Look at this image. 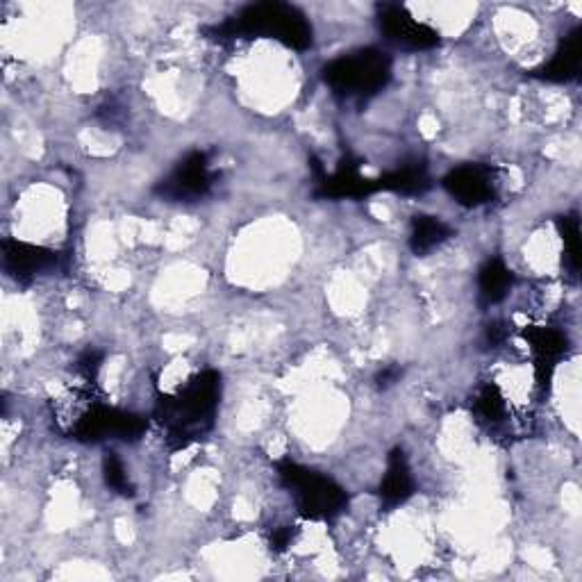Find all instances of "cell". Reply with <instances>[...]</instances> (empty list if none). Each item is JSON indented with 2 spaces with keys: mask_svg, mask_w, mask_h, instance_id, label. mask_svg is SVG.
Instances as JSON below:
<instances>
[{
  "mask_svg": "<svg viewBox=\"0 0 582 582\" xmlns=\"http://www.w3.org/2000/svg\"><path fill=\"white\" fill-rule=\"evenodd\" d=\"M216 403H219V376L207 371L191 380L176 398H166L162 403V421L169 428V435L185 446L210 428Z\"/></svg>",
  "mask_w": 582,
  "mask_h": 582,
  "instance_id": "6da1fadb",
  "label": "cell"
},
{
  "mask_svg": "<svg viewBox=\"0 0 582 582\" xmlns=\"http://www.w3.org/2000/svg\"><path fill=\"white\" fill-rule=\"evenodd\" d=\"M280 478L294 494L298 510L310 519H330L342 512L346 494L342 487L319 473H312L294 462L280 464Z\"/></svg>",
  "mask_w": 582,
  "mask_h": 582,
  "instance_id": "7a4b0ae2",
  "label": "cell"
},
{
  "mask_svg": "<svg viewBox=\"0 0 582 582\" xmlns=\"http://www.w3.org/2000/svg\"><path fill=\"white\" fill-rule=\"evenodd\" d=\"M237 35L273 37L289 48H307L312 44V30L301 14L285 5H257L246 10L235 23Z\"/></svg>",
  "mask_w": 582,
  "mask_h": 582,
  "instance_id": "3957f363",
  "label": "cell"
},
{
  "mask_svg": "<svg viewBox=\"0 0 582 582\" xmlns=\"http://www.w3.org/2000/svg\"><path fill=\"white\" fill-rule=\"evenodd\" d=\"M389 80V60L378 51L342 57L326 66V82L344 96H371Z\"/></svg>",
  "mask_w": 582,
  "mask_h": 582,
  "instance_id": "277c9868",
  "label": "cell"
},
{
  "mask_svg": "<svg viewBox=\"0 0 582 582\" xmlns=\"http://www.w3.org/2000/svg\"><path fill=\"white\" fill-rule=\"evenodd\" d=\"M382 30L389 41H394L398 46L405 48H432L439 41V35L426 23H419V19L407 14L403 7H392L382 14Z\"/></svg>",
  "mask_w": 582,
  "mask_h": 582,
  "instance_id": "5b68a950",
  "label": "cell"
},
{
  "mask_svg": "<svg viewBox=\"0 0 582 582\" xmlns=\"http://www.w3.org/2000/svg\"><path fill=\"white\" fill-rule=\"evenodd\" d=\"M212 185L210 176V166L203 153L189 155L185 162H182L173 176L164 182V194L173 198H194L203 196Z\"/></svg>",
  "mask_w": 582,
  "mask_h": 582,
  "instance_id": "8992f818",
  "label": "cell"
},
{
  "mask_svg": "<svg viewBox=\"0 0 582 582\" xmlns=\"http://www.w3.org/2000/svg\"><path fill=\"white\" fill-rule=\"evenodd\" d=\"M446 189L451 191V196L457 198L462 205H482L492 198V180L478 166H462V169L453 171L451 176L446 178Z\"/></svg>",
  "mask_w": 582,
  "mask_h": 582,
  "instance_id": "52a82bcc",
  "label": "cell"
},
{
  "mask_svg": "<svg viewBox=\"0 0 582 582\" xmlns=\"http://www.w3.org/2000/svg\"><path fill=\"white\" fill-rule=\"evenodd\" d=\"M526 339L532 353H535L539 373H542V376L544 373L551 376L555 362L560 360L564 351H567V337H564L560 330L553 328H530L526 330Z\"/></svg>",
  "mask_w": 582,
  "mask_h": 582,
  "instance_id": "ba28073f",
  "label": "cell"
},
{
  "mask_svg": "<svg viewBox=\"0 0 582 582\" xmlns=\"http://www.w3.org/2000/svg\"><path fill=\"white\" fill-rule=\"evenodd\" d=\"M55 260L53 253L44 248L21 244V241H7L5 244V262L16 276H32Z\"/></svg>",
  "mask_w": 582,
  "mask_h": 582,
  "instance_id": "9c48e42d",
  "label": "cell"
},
{
  "mask_svg": "<svg viewBox=\"0 0 582 582\" xmlns=\"http://www.w3.org/2000/svg\"><path fill=\"white\" fill-rule=\"evenodd\" d=\"M380 494L387 503H403L407 496L412 494V476L410 469H407L405 455L401 451H396L389 457V467L385 473V480L380 485Z\"/></svg>",
  "mask_w": 582,
  "mask_h": 582,
  "instance_id": "30bf717a",
  "label": "cell"
},
{
  "mask_svg": "<svg viewBox=\"0 0 582 582\" xmlns=\"http://www.w3.org/2000/svg\"><path fill=\"white\" fill-rule=\"evenodd\" d=\"M578 69H580V30L573 32V35L564 41L553 60L544 66L542 76L546 80L564 82L576 78Z\"/></svg>",
  "mask_w": 582,
  "mask_h": 582,
  "instance_id": "8fae6325",
  "label": "cell"
},
{
  "mask_svg": "<svg viewBox=\"0 0 582 582\" xmlns=\"http://www.w3.org/2000/svg\"><path fill=\"white\" fill-rule=\"evenodd\" d=\"M512 287V273L501 260L487 262L480 269V298L489 305L503 301Z\"/></svg>",
  "mask_w": 582,
  "mask_h": 582,
  "instance_id": "7c38bea8",
  "label": "cell"
},
{
  "mask_svg": "<svg viewBox=\"0 0 582 582\" xmlns=\"http://www.w3.org/2000/svg\"><path fill=\"white\" fill-rule=\"evenodd\" d=\"M446 237H448V228L442 221L435 219V216H419V219L414 221L410 244L414 248V253H426L437 244H442Z\"/></svg>",
  "mask_w": 582,
  "mask_h": 582,
  "instance_id": "4fadbf2b",
  "label": "cell"
},
{
  "mask_svg": "<svg viewBox=\"0 0 582 582\" xmlns=\"http://www.w3.org/2000/svg\"><path fill=\"white\" fill-rule=\"evenodd\" d=\"M478 414L485 421H501L505 414V398L496 385H487L478 396Z\"/></svg>",
  "mask_w": 582,
  "mask_h": 582,
  "instance_id": "5bb4252c",
  "label": "cell"
},
{
  "mask_svg": "<svg viewBox=\"0 0 582 582\" xmlns=\"http://www.w3.org/2000/svg\"><path fill=\"white\" fill-rule=\"evenodd\" d=\"M562 228V241H564V255L571 262V269L576 271L580 264V230L576 219H564L560 223Z\"/></svg>",
  "mask_w": 582,
  "mask_h": 582,
  "instance_id": "9a60e30c",
  "label": "cell"
},
{
  "mask_svg": "<svg viewBox=\"0 0 582 582\" xmlns=\"http://www.w3.org/2000/svg\"><path fill=\"white\" fill-rule=\"evenodd\" d=\"M105 471H107V482H110L114 489H119V492L128 494L126 492V489H128V476H126V471H123L121 462L114 460V457H112V460H107Z\"/></svg>",
  "mask_w": 582,
  "mask_h": 582,
  "instance_id": "2e32d148",
  "label": "cell"
}]
</instances>
